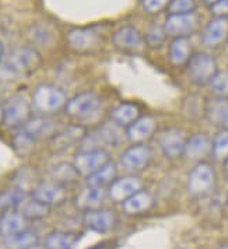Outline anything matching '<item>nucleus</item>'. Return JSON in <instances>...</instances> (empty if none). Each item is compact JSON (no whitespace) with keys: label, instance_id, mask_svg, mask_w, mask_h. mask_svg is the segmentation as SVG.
Instances as JSON below:
<instances>
[{"label":"nucleus","instance_id":"ddd939ff","mask_svg":"<svg viewBox=\"0 0 228 249\" xmlns=\"http://www.w3.org/2000/svg\"><path fill=\"white\" fill-rule=\"evenodd\" d=\"M200 41L206 48H218L228 41V18L213 17L206 24L200 34Z\"/></svg>","mask_w":228,"mask_h":249},{"label":"nucleus","instance_id":"aec40b11","mask_svg":"<svg viewBox=\"0 0 228 249\" xmlns=\"http://www.w3.org/2000/svg\"><path fill=\"white\" fill-rule=\"evenodd\" d=\"M141 189V181L135 175L115 179L108 188V196L115 202H125L133 193Z\"/></svg>","mask_w":228,"mask_h":249},{"label":"nucleus","instance_id":"f3484780","mask_svg":"<svg viewBox=\"0 0 228 249\" xmlns=\"http://www.w3.org/2000/svg\"><path fill=\"white\" fill-rule=\"evenodd\" d=\"M112 42L118 49L132 52L141 48V45L144 44V36L140 34L136 27L127 24V25H122L115 31L112 35Z\"/></svg>","mask_w":228,"mask_h":249},{"label":"nucleus","instance_id":"2eb2a0df","mask_svg":"<svg viewBox=\"0 0 228 249\" xmlns=\"http://www.w3.org/2000/svg\"><path fill=\"white\" fill-rule=\"evenodd\" d=\"M210 153H211V139L206 133H194L191 137H188L182 157L197 164L202 162L207 156H210Z\"/></svg>","mask_w":228,"mask_h":249},{"label":"nucleus","instance_id":"58836bf2","mask_svg":"<svg viewBox=\"0 0 228 249\" xmlns=\"http://www.w3.org/2000/svg\"><path fill=\"white\" fill-rule=\"evenodd\" d=\"M213 17L228 18V0H218L211 7H209Z\"/></svg>","mask_w":228,"mask_h":249},{"label":"nucleus","instance_id":"4c0bfd02","mask_svg":"<svg viewBox=\"0 0 228 249\" xmlns=\"http://www.w3.org/2000/svg\"><path fill=\"white\" fill-rule=\"evenodd\" d=\"M34 143V140L28 136L23 129H20L18 133L14 137V147H16V150H17L18 153H28V151L33 148Z\"/></svg>","mask_w":228,"mask_h":249},{"label":"nucleus","instance_id":"423d86ee","mask_svg":"<svg viewBox=\"0 0 228 249\" xmlns=\"http://www.w3.org/2000/svg\"><path fill=\"white\" fill-rule=\"evenodd\" d=\"M200 27V17L196 12L185 13V14H168L162 28L167 36L179 38V36H191Z\"/></svg>","mask_w":228,"mask_h":249},{"label":"nucleus","instance_id":"72a5a7b5","mask_svg":"<svg viewBox=\"0 0 228 249\" xmlns=\"http://www.w3.org/2000/svg\"><path fill=\"white\" fill-rule=\"evenodd\" d=\"M49 212H51L49 206L41 203V202H38L35 199H33L31 202H28L23 209V214L28 220L30 218H42V217H46V215L49 214Z\"/></svg>","mask_w":228,"mask_h":249},{"label":"nucleus","instance_id":"37998d69","mask_svg":"<svg viewBox=\"0 0 228 249\" xmlns=\"http://www.w3.org/2000/svg\"><path fill=\"white\" fill-rule=\"evenodd\" d=\"M3 53H4V48H3V44L0 42V62H1V59H3Z\"/></svg>","mask_w":228,"mask_h":249},{"label":"nucleus","instance_id":"393cba45","mask_svg":"<svg viewBox=\"0 0 228 249\" xmlns=\"http://www.w3.org/2000/svg\"><path fill=\"white\" fill-rule=\"evenodd\" d=\"M116 174H118L116 165L112 161H109L104 167H101L100 170L91 174L90 177H87L86 178V183H87V186L105 189L106 186L109 188V185L116 179Z\"/></svg>","mask_w":228,"mask_h":249},{"label":"nucleus","instance_id":"f704fd0d","mask_svg":"<svg viewBox=\"0 0 228 249\" xmlns=\"http://www.w3.org/2000/svg\"><path fill=\"white\" fill-rule=\"evenodd\" d=\"M167 34L162 28V25H151L144 35V44L151 48H160L165 42Z\"/></svg>","mask_w":228,"mask_h":249},{"label":"nucleus","instance_id":"6ab92c4d","mask_svg":"<svg viewBox=\"0 0 228 249\" xmlns=\"http://www.w3.org/2000/svg\"><path fill=\"white\" fill-rule=\"evenodd\" d=\"M156 129H157L156 118L150 115H140L133 124L126 127V137L133 143H143L148 137L153 136Z\"/></svg>","mask_w":228,"mask_h":249},{"label":"nucleus","instance_id":"2f4dec72","mask_svg":"<svg viewBox=\"0 0 228 249\" xmlns=\"http://www.w3.org/2000/svg\"><path fill=\"white\" fill-rule=\"evenodd\" d=\"M51 177H52V181L57 182V183H66V182L74 181L77 177H79V172L76 171L73 164H57L55 167H52L49 171Z\"/></svg>","mask_w":228,"mask_h":249},{"label":"nucleus","instance_id":"c85d7f7f","mask_svg":"<svg viewBox=\"0 0 228 249\" xmlns=\"http://www.w3.org/2000/svg\"><path fill=\"white\" fill-rule=\"evenodd\" d=\"M25 202V192L18 186H13L0 192V210H16Z\"/></svg>","mask_w":228,"mask_h":249},{"label":"nucleus","instance_id":"a18cd8bd","mask_svg":"<svg viewBox=\"0 0 228 249\" xmlns=\"http://www.w3.org/2000/svg\"><path fill=\"white\" fill-rule=\"evenodd\" d=\"M217 249H228V245H221V247H218Z\"/></svg>","mask_w":228,"mask_h":249},{"label":"nucleus","instance_id":"a878e982","mask_svg":"<svg viewBox=\"0 0 228 249\" xmlns=\"http://www.w3.org/2000/svg\"><path fill=\"white\" fill-rule=\"evenodd\" d=\"M80 239V234L55 231L44 239V249H73Z\"/></svg>","mask_w":228,"mask_h":249},{"label":"nucleus","instance_id":"7ed1b4c3","mask_svg":"<svg viewBox=\"0 0 228 249\" xmlns=\"http://www.w3.org/2000/svg\"><path fill=\"white\" fill-rule=\"evenodd\" d=\"M185 68L189 80L199 87L209 86L218 71L217 60L207 52H194Z\"/></svg>","mask_w":228,"mask_h":249},{"label":"nucleus","instance_id":"5701e85b","mask_svg":"<svg viewBox=\"0 0 228 249\" xmlns=\"http://www.w3.org/2000/svg\"><path fill=\"white\" fill-rule=\"evenodd\" d=\"M123 212L129 215H139L147 213L148 210L154 206V197L144 189H140L136 193H133L130 197H127L122 203Z\"/></svg>","mask_w":228,"mask_h":249},{"label":"nucleus","instance_id":"a19ab883","mask_svg":"<svg viewBox=\"0 0 228 249\" xmlns=\"http://www.w3.org/2000/svg\"><path fill=\"white\" fill-rule=\"evenodd\" d=\"M200 1H202L203 4H206L207 7H211V6H213L214 3H217L218 0H200Z\"/></svg>","mask_w":228,"mask_h":249},{"label":"nucleus","instance_id":"c756f323","mask_svg":"<svg viewBox=\"0 0 228 249\" xmlns=\"http://www.w3.org/2000/svg\"><path fill=\"white\" fill-rule=\"evenodd\" d=\"M86 136V132L81 126H71L65 129L62 133H56L52 137V143L55 148L63 150L68 148L70 144H73L74 142H81V139Z\"/></svg>","mask_w":228,"mask_h":249},{"label":"nucleus","instance_id":"f8f14e48","mask_svg":"<svg viewBox=\"0 0 228 249\" xmlns=\"http://www.w3.org/2000/svg\"><path fill=\"white\" fill-rule=\"evenodd\" d=\"M4 108V124L6 126H23L30 116V101L21 94L13 95L3 105Z\"/></svg>","mask_w":228,"mask_h":249},{"label":"nucleus","instance_id":"c03bdc74","mask_svg":"<svg viewBox=\"0 0 228 249\" xmlns=\"http://www.w3.org/2000/svg\"><path fill=\"white\" fill-rule=\"evenodd\" d=\"M224 170H226V172H227L228 175V159L224 161Z\"/></svg>","mask_w":228,"mask_h":249},{"label":"nucleus","instance_id":"7c9ffc66","mask_svg":"<svg viewBox=\"0 0 228 249\" xmlns=\"http://www.w3.org/2000/svg\"><path fill=\"white\" fill-rule=\"evenodd\" d=\"M211 159L216 161H226L228 159V130H220L211 139Z\"/></svg>","mask_w":228,"mask_h":249},{"label":"nucleus","instance_id":"cd10ccee","mask_svg":"<svg viewBox=\"0 0 228 249\" xmlns=\"http://www.w3.org/2000/svg\"><path fill=\"white\" fill-rule=\"evenodd\" d=\"M36 244H38V237L28 230L3 238L4 249H28Z\"/></svg>","mask_w":228,"mask_h":249},{"label":"nucleus","instance_id":"dca6fc26","mask_svg":"<svg viewBox=\"0 0 228 249\" xmlns=\"http://www.w3.org/2000/svg\"><path fill=\"white\" fill-rule=\"evenodd\" d=\"M24 132L31 137L34 142L52 139L57 133V124L53 119H49L45 116L31 118L23 124Z\"/></svg>","mask_w":228,"mask_h":249},{"label":"nucleus","instance_id":"f03ea898","mask_svg":"<svg viewBox=\"0 0 228 249\" xmlns=\"http://www.w3.org/2000/svg\"><path fill=\"white\" fill-rule=\"evenodd\" d=\"M65 112L77 122H88L101 112V100L95 92L84 91L66 102Z\"/></svg>","mask_w":228,"mask_h":249},{"label":"nucleus","instance_id":"de8ad7c7","mask_svg":"<svg viewBox=\"0 0 228 249\" xmlns=\"http://www.w3.org/2000/svg\"><path fill=\"white\" fill-rule=\"evenodd\" d=\"M226 45H227V49H228V41H227V44H226Z\"/></svg>","mask_w":228,"mask_h":249},{"label":"nucleus","instance_id":"4be33fe9","mask_svg":"<svg viewBox=\"0 0 228 249\" xmlns=\"http://www.w3.org/2000/svg\"><path fill=\"white\" fill-rule=\"evenodd\" d=\"M28 218L23 214V212L10 210L0 215V237H9L13 234L21 232L27 230Z\"/></svg>","mask_w":228,"mask_h":249},{"label":"nucleus","instance_id":"473e14b6","mask_svg":"<svg viewBox=\"0 0 228 249\" xmlns=\"http://www.w3.org/2000/svg\"><path fill=\"white\" fill-rule=\"evenodd\" d=\"M207 87L214 95V98L228 100V70H218Z\"/></svg>","mask_w":228,"mask_h":249},{"label":"nucleus","instance_id":"09e8293b","mask_svg":"<svg viewBox=\"0 0 228 249\" xmlns=\"http://www.w3.org/2000/svg\"><path fill=\"white\" fill-rule=\"evenodd\" d=\"M227 204H228V195H227Z\"/></svg>","mask_w":228,"mask_h":249},{"label":"nucleus","instance_id":"9b49d317","mask_svg":"<svg viewBox=\"0 0 228 249\" xmlns=\"http://www.w3.org/2000/svg\"><path fill=\"white\" fill-rule=\"evenodd\" d=\"M118 223V218L114 210L111 209H94L87 210L83 217V224L90 231L97 234H108L111 232Z\"/></svg>","mask_w":228,"mask_h":249},{"label":"nucleus","instance_id":"79ce46f5","mask_svg":"<svg viewBox=\"0 0 228 249\" xmlns=\"http://www.w3.org/2000/svg\"><path fill=\"white\" fill-rule=\"evenodd\" d=\"M0 124H4V108L0 105Z\"/></svg>","mask_w":228,"mask_h":249},{"label":"nucleus","instance_id":"6e6552de","mask_svg":"<svg viewBox=\"0 0 228 249\" xmlns=\"http://www.w3.org/2000/svg\"><path fill=\"white\" fill-rule=\"evenodd\" d=\"M69 46L80 53H88L101 46L103 36L91 27L87 28H73L66 35Z\"/></svg>","mask_w":228,"mask_h":249},{"label":"nucleus","instance_id":"b1692460","mask_svg":"<svg viewBox=\"0 0 228 249\" xmlns=\"http://www.w3.org/2000/svg\"><path fill=\"white\" fill-rule=\"evenodd\" d=\"M106 193L105 189L101 188H94V186H86L81 191L77 197H76V204L77 207H80L83 210H94V209H100L101 204L104 203Z\"/></svg>","mask_w":228,"mask_h":249},{"label":"nucleus","instance_id":"4468645a","mask_svg":"<svg viewBox=\"0 0 228 249\" xmlns=\"http://www.w3.org/2000/svg\"><path fill=\"white\" fill-rule=\"evenodd\" d=\"M66 188L62 183L55 181L39 182L33 191V199L46 204V206H56L66 200Z\"/></svg>","mask_w":228,"mask_h":249},{"label":"nucleus","instance_id":"e433bc0d","mask_svg":"<svg viewBox=\"0 0 228 249\" xmlns=\"http://www.w3.org/2000/svg\"><path fill=\"white\" fill-rule=\"evenodd\" d=\"M171 0H141V9L147 14H158L162 10H167Z\"/></svg>","mask_w":228,"mask_h":249},{"label":"nucleus","instance_id":"20e7f679","mask_svg":"<svg viewBox=\"0 0 228 249\" xmlns=\"http://www.w3.org/2000/svg\"><path fill=\"white\" fill-rule=\"evenodd\" d=\"M216 186V171L206 162H197L191 170L186 181V192L192 197H205L213 192Z\"/></svg>","mask_w":228,"mask_h":249},{"label":"nucleus","instance_id":"412c9836","mask_svg":"<svg viewBox=\"0 0 228 249\" xmlns=\"http://www.w3.org/2000/svg\"><path fill=\"white\" fill-rule=\"evenodd\" d=\"M206 118L220 130H228V100L213 98L206 105Z\"/></svg>","mask_w":228,"mask_h":249},{"label":"nucleus","instance_id":"f257e3e1","mask_svg":"<svg viewBox=\"0 0 228 249\" xmlns=\"http://www.w3.org/2000/svg\"><path fill=\"white\" fill-rule=\"evenodd\" d=\"M39 65H41L39 53L31 46H24L14 51L0 65V79L10 81L21 76L31 74L39 68Z\"/></svg>","mask_w":228,"mask_h":249},{"label":"nucleus","instance_id":"0eeeda50","mask_svg":"<svg viewBox=\"0 0 228 249\" xmlns=\"http://www.w3.org/2000/svg\"><path fill=\"white\" fill-rule=\"evenodd\" d=\"M109 154L104 150H80L73 160V165L81 177H90L95 171L109 162Z\"/></svg>","mask_w":228,"mask_h":249},{"label":"nucleus","instance_id":"a211bd4d","mask_svg":"<svg viewBox=\"0 0 228 249\" xmlns=\"http://www.w3.org/2000/svg\"><path fill=\"white\" fill-rule=\"evenodd\" d=\"M193 53V44L189 36L172 38L168 46V60L174 68L186 66Z\"/></svg>","mask_w":228,"mask_h":249},{"label":"nucleus","instance_id":"c9c22d12","mask_svg":"<svg viewBox=\"0 0 228 249\" xmlns=\"http://www.w3.org/2000/svg\"><path fill=\"white\" fill-rule=\"evenodd\" d=\"M196 0H171L167 9L168 14H185L196 12Z\"/></svg>","mask_w":228,"mask_h":249},{"label":"nucleus","instance_id":"39448f33","mask_svg":"<svg viewBox=\"0 0 228 249\" xmlns=\"http://www.w3.org/2000/svg\"><path fill=\"white\" fill-rule=\"evenodd\" d=\"M31 102L41 115L57 112L66 105V94L53 84H39L33 92Z\"/></svg>","mask_w":228,"mask_h":249},{"label":"nucleus","instance_id":"ea45409f","mask_svg":"<svg viewBox=\"0 0 228 249\" xmlns=\"http://www.w3.org/2000/svg\"><path fill=\"white\" fill-rule=\"evenodd\" d=\"M106 247H109V242H100V244H97V245H94V247H90L88 249H106Z\"/></svg>","mask_w":228,"mask_h":249},{"label":"nucleus","instance_id":"bb28decb","mask_svg":"<svg viewBox=\"0 0 228 249\" xmlns=\"http://www.w3.org/2000/svg\"><path fill=\"white\" fill-rule=\"evenodd\" d=\"M139 116H140V109L133 102L119 104L111 111V119L116 124H122L123 127H127L129 124H133Z\"/></svg>","mask_w":228,"mask_h":249},{"label":"nucleus","instance_id":"49530a36","mask_svg":"<svg viewBox=\"0 0 228 249\" xmlns=\"http://www.w3.org/2000/svg\"><path fill=\"white\" fill-rule=\"evenodd\" d=\"M28 249H42V248H39L38 245H34V247H31V248H28Z\"/></svg>","mask_w":228,"mask_h":249},{"label":"nucleus","instance_id":"1a4fd4ad","mask_svg":"<svg viewBox=\"0 0 228 249\" xmlns=\"http://www.w3.org/2000/svg\"><path fill=\"white\" fill-rule=\"evenodd\" d=\"M188 137L179 127H168L162 130L158 136V147L167 159H179L183 156V150Z\"/></svg>","mask_w":228,"mask_h":249},{"label":"nucleus","instance_id":"9d476101","mask_svg":"<svg viewBox=\"0 0 228 249\" xmlns=\"http://www.w3.org/2000/svg\"><path fill=\"white\" fill-rule=\"evenodd\" d=\"M153 153L148 146L144 143H135L132 147L126 148L121 154V167L127 172H137L147 168L148 164L151 162Z\"/></svg>","mask_w":228,"mask_h":249}]
</instances>
